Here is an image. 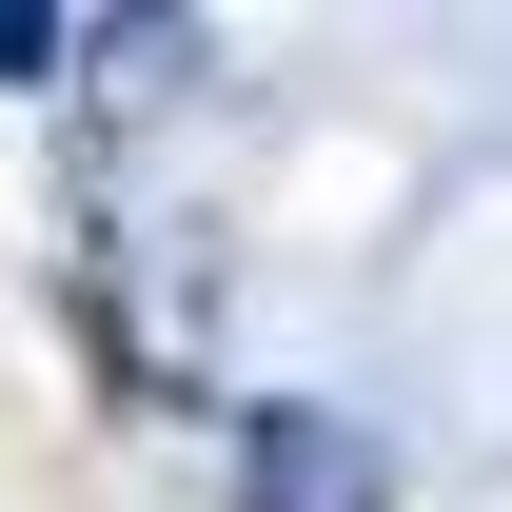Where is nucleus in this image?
Segmentation results:
<instances>
[{"mask_svg":"<svg viewBox=\"0 0 512 512\" xmlns=\"http://www.w3.org/2000/svg\"><path fill=\"white\" fill-rule=\"evenodd\" d=\"M60 60V0H0V79H40Z\"/></svg>","mask_w":512,"mask_h":512,"instance_id":"2","label":"nucleus"},{"mask_svg":"<svg viewBox=\"0 0 512 512\" xmlns=\"http://www.w3.org/2000/svg\"><path fill=\"white\" fill-rule=\"evenodd\" d=\"M375 493H394L375 434H355V414H316V394H276V414L237 434V512H375Z\"/></svg>","mask_w":512,"mask_h":512,"instance_id":"1","label":"nucleus"}]
</instances>
